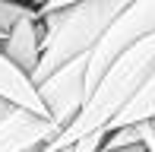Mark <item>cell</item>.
Wrapping results in <instances>:
<instances>
[{"mask_svg": "<svg viewBox=\"0 0 155 152\" xmlns=\"http://www.w3.org/2000/svg\"><path fill=\"white\" fill-rule=\"evenodd\" d=\"M155 73V32L146 38H139L136 45H130L114 64L108 67L92 92L86 95V101L79 105L76 117L48 143L41 152H60L70 143L82 140V136L95 133V130H108V124L127 108V101L152 79Z\"/></svg>", "mask_w": 155, "mask_h": 152, "instance_id": "1", "label": "cell"}, {"mask_svg": "<svg viewBox=\"0 0 155 152\" xmlns=\"http://www.w3.org/2000/svg\"><path fill=\"white\" fill-rule=\"evenodd\" d=\"M133 0H76L57 13L41 19V57L29 79L38 86L45 76L60 70L76 57H86L89 48L101 38V32L114 22V16Z\"/></svg>", "mask_w": 155, "mask_h": 152, "instance_id": "2", "label": "cell"}, {"mask_svg": "<svg viewBox=\"0 0 155 152\" xmlns=\"http://www.w3.org/2000/svg\"><path fill=\"white\" fill-rule=\"evenodd\" d=\"M38 95L48 108V117L63 130L70 121L76 117L79 105L86 101V79H82V57L63 64L60 70H54L51 76L38 82Z\"/></svg>", "mask_w": 155, "mask_h": 152, "instance_id": "3", "label": "cell"}, {"mask_svg": "<svg viewBox=\"0 0 155 152\" xmlns=\"http://www.w3.org/2000/svg\"><path fill=\"white\" fill-rule=\"evenodd\" d=\"M57 133L60 127L51 117H41L29 108L13 105L0 117V152H38Z\"/></svg>", "mask_w": 155, "mask_h": 152, "instance_id": "4", "label": "cell"}, {"mask_svg": "<svg viewBox=\"0 0 155 152\" xmlns=\"http://www.w3.org/2000/svg\"><path fill=\"white\" fill-rule=\"evenodd\" d=\"M0 51H3V57L10 60L16 70L32 76L35 67H38V57H41V19H38V13L19 19V22L0 38Z\"/></svg>", "mask_w": 155, "mask_h": 152, "instance_id": "5", "label": "cell"}, {"mask_svg": "<svg viewBox=\"0 0 155 152\" xmlns=\"http://www.w3.org/2000/svg\"><path fill=\"white\" fill-rule=\"evenodd\" d=\"M0 98H6L10 105L29 108V111L48 117V108H45V101H41L35 82H32L22 70H16V67L3 57V51H0Z\"/></svg>", "mask_w": 155, "mask_h": 152, "instance_id": "6", "label": "cell"}, {"mask_svg": "<svg viewBox=\"0 0 155 152\" xmlns=\"http://www.w3.org/2000/svg\"><path fill=\"white\" fill-rule=\"evenodd\" d=\"M149 117H155V73H152V79L146 82V86L139 89V92L133 95L130 101H127L124 111L108 124V130H114V127H127V124H136V121H149Z\"/></svg>", "mask_w": 155, "mask_h": 152, "instance_id": "7", "label": "cell"}, {"mask_svg": "<svg viewBox=\"0 0 155 152\" xmlns=\"http://www.w3.org/2000/svg\"><path fill=\"white\" fill-rule=\"evenodd\" d=\"M32 13H35V6L22 3V0H0V38H3L19 19L32 16Z\"/></svg>", "mask_w": 155, "mask_h": 152, "instance_id": "8", "label": "cell"}, {"mask_svg": "<svg viewBox=\"0 0 155 152\" xmlns=\"http://www.w3.org/2000/svg\"><path fill=\"white\" fill-rule=\"evenodd\" d=\"M70 3H76V0H41V3L35 6V13H38V16H48V13H57L63 6H70Z\"/></svg>", "mask_w": 155, "mask_h": 152, "instance_id": "9", "label": "cell"}, {"mask_svg": "<svg viewBox=\"0 0 155 152\" xmlns=\"http://www.w3.org/2000/svg\"><path fill=\"white\" fill-rule=\"evenodd\" d=\"M95 152H149V146H143V143H130V146H104V140H101V146H98Z\"/></svg>", "mask_w": 155, "mask_h": 152, "instance_id": "10", "label": "cell"}, {"mask_svg": "<svg viewBox=\"0 0 155 152\" xmlns=\"http://www.w3.org/2000/svg\"><path fill=\"white\" fill-rule=\"evenodd\" d=\"M10 108H13V105H10V101H6V98H0V117H3L6 111H10Z\"/></svg>", "mask_w": 155, "mask_h": 152, "instance_id": "11", "label": "cell"}, {"mask_svg": "<svg viewBox=\"0 0 155 152\" xmlns=\"http://www.w3.org/2000/svg\"><path fill=\"white\" fill-rule=\"evenodd\" d=\"M22 3H29V6H38V3H41V0H22Z\"/></svg>", "mask_w": 155, "mask_h": 152, "instance_id": "12", "label": "cell"}, {"mask_svg": "<svg viewBox=\"0 0 155 152\" xmlns=\"http://www.w3.org/2000/svg\"><path fill=\"white\" fill-rule=\"evenodd\" d=\"M60 152H63V149H60Z\"/></svg>", "mask_w": 155, "mask_h": 152, "instance_id": "13", "label": "cell"}]
</instances>
